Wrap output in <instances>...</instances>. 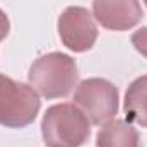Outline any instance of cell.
<instances>
[{"mask_svg": "<svg viewBox=\"0 0 147 147\" xmlns=\"http://www.w3.org/2000/svg\"><path fill=\"white\" fill-rule=\"evenodd\" d=\"M41 135L48 147H80L91 135V121L75 105H53L43 115Z\"/></svg>", "mask_w": 147, "mask_h": 147, "instance_id": "cell-1", "label": "cell"}, {"mask_svg": "<svg viewBox=\"0 0 147 147\" xmlns=\"http://www.w3.org/2000/svg\"><path fill=\"white\" fill-rule=\"evenodd\" d=\"M29 86L46 99H58L70 94L77 84V63L70 55L51 51L34 60L28 74Z\"/></svg>", "mask_w": 147, "mask_h": 147, "instance_id": "cell-2", "label": "cell"}, {"mask_svg": "<svg viewBox=\"0 0 147 147\" xmlns=\"http://www.w3.org/2000/svg\"><path fill=\"white\" fill-rule=\"evenodd\" d=\"M41 101L33 86L0 74V125L24 128L34 121Z\"/></svg>", "mask_w": 147, "mask_h": 147, "instance_id": "cell-3", "label": "cell"}, {"mask_svg": "<svg viewBox=\"0 0 147 147\" xmlns=\"http://www.w3.org/2000/svg\"><path fill=\"white\" fill-rule=\"evenodd\" d=\"M74 105L84 111L92 125H106L118 113V89L106 79H86L74 92Z\"/></svg>", "mask_w": 147, "mask_h": 147, "instance_id": "cell-4", "label": "cell"}, {"mask_svg": "<svg viewBox=\"0 0 147 147\" xmlns=\"http://www.w3.org/2000/svg\"><path fill=\"white\" fill-rule=\"evenodd\" d=\"M57 28L63 46L75 53L91 50L98 39V26L94 17L84 7H67L60 14Z\"/></svg>", "mask_w": 147, "mask_h": 147, "instance_id": "cell-5", "label": "cell"}, {"mask_svg": "<svg viewBox=\"0 0 147 147\" xmlns=\"http://www.w3.org/2000/svg\"><path fill=\"white\" fill-rule=\"evenodd\" d=\"M92 14L110 31H128L144 16L139 0H92Z\"/></svg>", "mask_w": 147, "mask_h": 147, "instance_id": "cell-6", "label": "cell"}, {"mask_svg": "<svg viewBox=\"0 0 147 147\" xmlns=\"http://www.w3.org/2000/svg\"><path fill=\"white\" fill-rule=\"evenodd\" d=\"M96 147H140L139 132L125 120H111L99 128Z\"/></svg>", "mask_w": 147, "mask_h": 147, "instance_id": "cell-7", "label": "cell"}, {"mask_svg": "<svg viewBox=\"0 0 147 147\" xmlns=\"http://www.w3.org/2000/svg\"><path fill=\"white\" fill-rule=\"evenodd\" d=\"M123 110L128 123L147 127V75L135 79L128 86L125 92Z\"/></svg>", "mask_w": 147, "mask_h": 147, "instance_id": "cell-8", "label": "cell"}, {"mask_svg": "<svg viewBox=\"0 0 147 147\" xmlns=\"http://www.w3.org/2000/svg\"><path fill=\"white\" fill-rule=\"evenodd\" d=\"M132 45L139 53H142L147 58V28H140L132 34Z\"/></svg>", "mask_w": 147, "mask_h": 147, "instance_id": "cell-9", "label": "cell"}, {"mask_svg": "<svg viewBox=\"0 0 147 147\" xmlns=\"http://www.w3.org/2000/svg\"><path fill=\"white\" fill-rule=\"evenodd\" d=\"M9 31H10V22H9V17H7V14L0 9V41H3V39L7 38Z\"/></svg>", "mask_w": 147, "mask_h": 147, "instance_id": "cell-10", "label": "cell"}, {"mask_svg": "<svg viewBox=\"0 0 147 147\" xmlns=\"http://www.w3.org/2000/svg\"><path fill=\"white\" fill-rule=\"evenodd\" d=\"M144 3H146V5H147V0H144Z\"/></svg>", "mask_w": 147, "mask_h": 147, "instance_id": "cell-11", "label": "cell"}]
</instances>
